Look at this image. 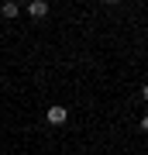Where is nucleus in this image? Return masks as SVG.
Here are the masks:
<instances>
[{"mask_svg": "<svg viewBox=\"0 0 148 155\" xmlns=\"http://www.w3.org/2000/svg\"><path fill=\"white\" fill-rule=\"evenodd\" d=\"M28 14L31 17H45L48 14V4H45V0H31V4H28Z\"/></svg>", "mask_w": 148, "mask_h": 155, "instance_id": "f257e3e1", "label": "nucleus"}, {"mask_svg": "<svg viewBox=\"0 0 148 155\" xmlns=\"http://www.w3.org/2000/svg\"><path fill=\"white\" fill-rule=\"evenodd\" d=\"M48 124H66V107H48Z\"/></svg>", "mask_w": 148, "mask_h": 155, "instance_id": "f03ea898", "label": "nucleus"}, {"mask_svg": "<svg viewBox=\"0 0 148 155\" xmlns=\"http://www.w3.org/2000/svg\"><path fill=\"white\" fill-rule=\"evenodd\" d=\"M0 11H4V17H14V14H17V4H11V0H7V4L0 7Z\"/></svg>", "mask_w": 148, "mask_h": 155, "instance_id": "7ed1b4c3", "label": "nucleus"}, {"mask_svg": "<svg viewBox=\"0 0 148 155\" xmlns=\"http://www.w3.org/2000/svg\"><path fill=\"white\" fill-rule=\"evenodd\" d=\"M141 131H145V134H148V114H145V117H141Z\"/></svg>", "mask_w": 148, "mask_h": 155, "instance_id": "20e7f679", "label": "nucleus"}, {"mask_svg": "<svg viewBox=\"0 0 148 155\" xmlns=\"http://www.w3.org/2000/svg\"><path fill=\"white\" fill-rule=\"evenodd\" d=\"M141 97H145V100H148V83H145V90H141Z\"/></svg>", "mask_w": 148, "mask_h": 155, "instance_id": "39448f33", "label": "nucleus"}]
</instances>
